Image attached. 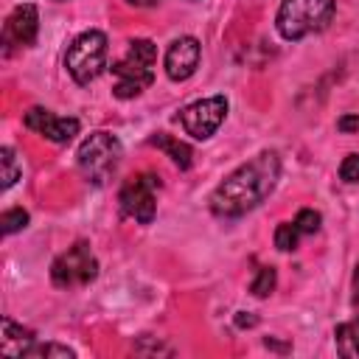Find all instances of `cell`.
Instances as JSON below:
<instances>
[{"mask_svg":"<svg viewBox=\"0 0 359 359\" xmlns=\"http://www.w3.org/2000/svg\"><path fill=\"white\" fill-rule=\"evenodd\" d=\"M353 303L359 306V266H356V272H353Z\"/></svg>","mask_w":359,"mask_h":359,"instance_id":"cell-23","label":"cell"},{"mask_svg":"<svg viewBox=\"0 0 359 359\" xmlns=\"http://www.w3.org/2000/svg\"><path fill=\"white\" fill-rule=\"evenodd\" d=\"M157 45L151 39H129L118 62H112V93L118 98H135L154 81Z\"/></svg>","mask_w":359,"mask_h":359,"instance_id":"cell-2","label":"cell"},{"mask_svg":"<svg viewBox=\"0 0 359 359\" xmlns=\"http://www.w3.org/2000/svg\"><path fill=\"white\" fill-rule=\"evenodd\" d=\"M272 289H275V269L272 266H261L258 275H255V280H252V286H250V292L255 297H266Z\"/></svg>","mask_w":359,"mask_h":359,"instance_id":"cell-19","label":"cell"},{"mask_svg":"<svg viewBox=\"0 0 359 359\" xmlns=\"http://www.w3.org/2000/svg\"><path fill=\"white\" fill-rule=\"evenodd\" d=\"M76 353L67 345H56V342H34L22 359H73Z\"/></svg>","mask_w":359,"mask_h":359,"instance_id":"cell-15","label":"cell"},{"mask_svg":"<svg viewBox=\"0 0 359 359\" xmlns=\"http://www.w3.org/2000/svg\"><path fill=\"white\" fill-rule=\"evenodd\" d=\"M224 115H227V98L224 95H210V98H199V101L188 104L180 112V123L191 137L208 140L224 123Z\"/></svg>","mask_w":359,"mask_h":359,"instance_id":"cell-8","label":"cell"},{"mask_svg":"<svg viewBox=\"0 0 359 359\" xmlns=\"http://www.w3.org/2000/svg\"><path fill=\"white\" fill-rule=\"evenodd\" d=\"M121 154H123L121 140L112 132L98 129V132H90L81 140V146L76 151V163H79L81 177L90 185H104L115 174V168L121 163Z\"/></svg>","mask_w":359,"mask_h":359,"instance_id":"cell-4","label":"cell"},{"mask_svg":"<svg viewBox=\"0 0 359 359\" xmlns=\"http://www.w3.org/2000/svg\"><path fill=\"white\" fill-rule=\"evenodd\" d=\"M337 129L339 132H359V115L353 112V115H342L339 121H337Z\"/></svg>","mask_w":359,"mask_h":359,"instance_id":"cell-22","label":"cell"},{"mask_svg":"<svg viewBox=\"0 0 359 359\" xmlns=\"http://www.w3.org/2000/svg\"><path fill=\"white\" fill-rule=\"evenodd\" d=\"M107 34L104 31H81L65 53V67L70 73V79L76 84H90L101 76V70L107 67Z\"/></svg>","mask_w":359,"mask_h":359,"instance_id":"cell-5","label":"cell"},{"mask_svg":"<svg viewBox=\"0 0 359 359\" xmlns=\"http://www.w3.org/2000/svg\"><path fill=\"white\" fill-rule=\"evenodd\" d=\"M39 34V11L34 3H20L11 8L3 25V42L6 48H28L34 45Z\"/></svg>","mask_w":359,"mask_h":359,"instance_id":"cell-9","label":"cell"},{"mask_svg":"<svg viewBox=\"0 0 359 359\" xmlns=\"http://www.w3.org/2000/svg\"><path fill=\"white\" fill-rule=\"evenodd\" d=\"M151 146L163 149V151L174 160V165H180V168H188V165H191L194 151H191L188 143H182V140H177V137H171V135H165V132H157V135L151 137Z\"/></svg>","mask_w":359,"mask_h":359,"instance_id":"cell-14","label":"cell"},{"mask_svg":"<svg viewBox=\"0 0 359 359\" xmlns=\"http://www.w3.org/2000/svg\"><path fill=\"white\" fill-rule=\"evenodd\" d=\"M0 224H3V233H6V236H11V233H17V230H22V227L28 224V213H25L22 208H11V210H3V216H0Z\"/></svg>","mask_w":359,"mask_h":359,"instance_id":"cell-18","label":"cell"},{"mask_svg":"<svg viewBox=\"0 0 359 359\" xmlns=\"http://www.w3.org/2000/svg\"><path fill=\"white\" fill-rule=\"evenodd\" d=\"M334 342H337V353L345 359H359V317L337 325L334 331Z\"/></svg>","mask_w":359,"mask_h":359,"instance_id":"cell-13","label":"cell"},{"mask_svg":"<svg viewBox=\"0 0 359 359\" xmlns=\"http://www.w3.org/2000/svg\"><path fill=\"white\" fill-rule=\"evenodd\" d=\"M25 126L53 143H70L76 135H79V118H62V115H53L50 109H42V107H31L25 112Z\"/></svg>","mask_w":359,"mask_h":359,"instance_id":"cell-10","label":"cell"},{"mask_svg":"<svg viewBox=\"0 0 359 359\" xmlns=\"http://www.w3.org/2000/svg\"><path fill=\"white\" fill-rule=\"evenodd\" d=\"M280 177V157L278 151H258L252 160L241 163L230 171L210 196V210L222 219L244 216L247 210L258 208L278 185Z\"/></svg>","mask_w":359,"mask_h":359,"instance_id":"cell-1","label":"cell"},{"mask_svg":"<svg viewBox=\"0 0 359 359\" xmlns=\"http://www.w3.org/2000/svg\"><path fill=\"white\" fill-rule=\"evenodd\" d=\"M95 275H98V261L87 241H76L73 247H67V252H62L50 264V280L59 289L87 286L90 280H95Z\"/></svg>","mask_w":359,"mask_h":359,"instance_id":"cell-6","label":"cell"},{"mask_svg":"<svg viewBox=\"0 0 359 359\" xmlns=\"http://www.w3.org/2000/svg\"><path fill=\"white\" fill-rule=\"evenodd\" d=\"M199 56H202V48H199V39L196 36H180L168 45L165 50V76L171 81H185L194 76V70L199 67Z\"/></svg>","mask_w":359,"mask_h":359,"instance_id":"cell-11","label":"cell"},{"mask_svg":"<svg viewBox=\"0 0 359 359\" xmlns=\"http://www.w3.org/2000/svg\"><path fill=\"white\" fill-rule=\"evenodd\" d=\"M339 180L342 182H359V154H348L339 163Z\"/></svg>","mask_w":359,"mask_h":359,"instance_id":"cell-21","label":"cell"},{"mask_svg":"<svg viewBox=\"0 0 359 359\" xmlns=\"http://www.w3.org/2000/svg\"><path fill=\"white\" fill-rule=\"evenodd\" d=\"M0 165H3V191H8L17 180H20V165H17V157H14V149L11 146H3L0 149Z\"/></svg>","mask_w":359,"mask_h":359,"instance_id":"cell-17","label":"cell"},{"mask_svg":"<svg viewBox=\"0 0 359 359\" xmlns=\"http://www.w3.org/2000/svg\"><path fill=\"white\" fill-rule=\"evenodd\" d=\"M157 188H160V177H154L149 171L129 177L118 194L123 216L135 219L137 224H149L157 213Z\"/></svg>","mask_w":359,"mask_h":359,"instance_id":"cell-7","label":"cell"},{"mask_svg":"<svg viewBox=\"0 0 359 359\" xmlns=\"http://www.w3.org/2000/svg\"><path fill=\"white\" fill-rule=\"evenodd\" d=\"M334 11H337L334 0H280L275 14V28L283 39L294 42L328 28Z\"/></svg>","mask_w":359,"mask_h":359,"instance_id":"cell-3","label":"cell"},{"mask_svg":"<svg viewBox=\"0 0 359 359\" xmlns=\"http://www.w3.org/2000/svg\"><path fill=\"white\" fill-rule=\"evenodd\" d=\"M129 6H154V3H160V0H126Z\"/></svg>","mask_w":359,"mask_h":359,"instance_id":"cell-24","label":"cell"},{"mask_svg":"<svg viewBox=\"0 0 359 359\" xmlns=\"http://www.w3.org/2000/svg\"><path fill=\"white\" fill-rule=\"evenodd\" d=\"M300 236H303V233L297 230L294 222H280V224L275 227V247L283 250V252H292V250H297Z\"/></svg>","mask_w":359,"mask_h":359,"instance_id":"cell-16","label":"cell"},{"mask_svg":"<svg viewBox=\"0 0 359 359\" xmlns=\"http://www.w3.org/2000/svg\"><path fill=\"white\" fill-rule=\"evenodd\" d=\"M36 342L34 331L31 328H22L17 325L11 317H3V334H0V353L6 356H14V359H22L25 351Z\"/></svg>","mask_w":359,"mask_h":359,"instance_id":"cell-12","label":"cell"},{"mask_svg":"<svg viewBox=\"0 0 359 359\" xmlns=\"http://www.w3.org/2000/svg\"><path fill=\"white\" fill-rule=\"evenodd\" d=\"M294 224H297V230H300L303 236H314V233L320 230V213L311 210V208H303V210L294 216Z\"/></svg>","mask_w":359,"mask_h":359,"instance_id":"cell-20","label":"cell"}]
</instances>
